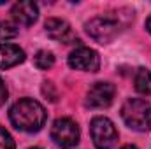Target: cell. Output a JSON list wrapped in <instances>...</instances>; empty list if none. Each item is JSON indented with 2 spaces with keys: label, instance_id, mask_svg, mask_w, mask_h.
Instances as JSON below:
<instances>
[{
  "label": "cell",
  "instance_id": "e0dca14e",
  "mask_svg": "<svg viewBox=\"0 0 151 149\" xmlns=\"http://www.w3.org/2000/svg\"><path fill=\"white\" fill-rule=\"evenodd\" d=\"M146 30H148V32L151 34V16L148 18V19H146Z\"/></svg>",
  "mask_w": 151,
  "mask_h": 149
},
{
  "label": "cell",
  "instance_id": "30bf717a",
  "mask_svg": "<svg viewBox=\"0 0 151 149\" xmlns=\"http://www.w3.org/2000/svg\"><path fill=\"white\" fill-rule=\"evenodd\" d=\"M25 62V51L16 44H0V69H11Z\"/></svg>",
  "mask_w": 151,
  "mask_h": 149
},
{
  "label": "cell",
  "instance_id": "9c48e42d",
  "mask_svg": "<svg viewBox=\"0 0 151 149\" xmlns=\"http://www.w3.org/2000/svg\"><path fill=\"white\" fill-rule=\"evenodd\" d=\"M11 14H12V19L18 23V25H25V27H30L37 21L39 18V9L34 2H16L11 9Z\"/></svg>",
  "mask_w": 151,
  "mask_h": 149
},
{
  "label": "cell",
  "instance_id": "9a60e30c",
  "mask_svg": "<svg viewBox=\"0 0 151 149\" xmlns=\"http://www.w3.org/2000/svg\"><path fill=\"white\" fill-rule=\"evenodd\" d=\"M42 93H44L46 97H49L51 102H56V98H58L56 91H53V84H51V82H44V86H42Z\"/></svg>",
  "mask_w": 151,
  "mask_h": 149
},
{
  "label": "cell",
  "instance_id": "5bb4252c",
  "mask_svg": "<svg viewBox=\"0 0 151 149\" xmlns=\"http://www.w3.org/2000/svg\"><path fill=\"white\" fill-rule=\"evenodd\" d=\"M0 149H16L14 139L11 137V133L0 126Z\"/></svg>",
  "mask_w": 151,
  "mask_h": 149
},
{
  "label": "cell",
  "instance_id": "8992f818",
  "mask_svg": "<svg viewBox=\"0 0 151 149\" xmlns=\"http://www.w3.org/2000/svg\"><path fill=\"white\" fill-rule=\"evenodd\" d=\"M69 67L83 72H97L100 69V56L95 49L77 47L69 54Z\"/></svg>",
  "mask_w": 151,
  "mask_h": 149
},
{
  "label": "cell",
  "instance_id": "d6986e66",
  "mask_svg": "<svg viewBox=\"0 0 151 149\" xmlns=\"http://www.w3.org/2000/svg\"><path fill=\"white\" fill-rule=\"evenodd\" d=\"M32 149H39V148H32Z\"/></svg>",
  "mask_w": 151,
  "mask_h": 149
},
{
  "label": "cell",
  "instance_id": "ac0fdd59",
  "mask_svg": "<svg viewBox=\"0 0 151 149\" xmlns=\"http://www.w3.org/2000/svg\"><path fill=\"white\" fill-rule=\"evenodd\" d=\"M121 149H137L135 146H132V144H128V146H123Z\"/></svg>",
  "mask_w": 151,
  "mask_h": 149
},
{
  "label": "cell",
  "instance_id": "4fadbf2b",
  "mask_svg": "<svg viewBox=\"0 0 151 149\" xmlns=\"http://www.w3.org/2000/svg\"><path fill=\"white\" fill-rule=\"evenodd\" d=\"M18 35V25L12 21L0 23V40H11Z\"/></svg>",
  "mask_w": 151,
  "mask_h": 149
},
{
  "label": "cell",
  "instance_id": "52a82bcc",
  "mask_svg": "<svg viewBox=\"0 0 151 149\" xmlns=\"http://www.w3.org/2000/svg\"><path fill=\"white\" fill-rule=\"evenodd\" d=\"M114 86L111 82H95L86 93V105L91 109H106L113 104Z\"/></svg>",
  "mask_w": 151,
  "mask_h": 149
},
{
  "label": "cell",
  "instance_id": "7c38bea8",
  "mask_svg": "<svg viewBox=\"0 0 151 149\" xmlns=\"http://www.w3.org/2000/svg\"><path fill=\"white\" fill-rule=\"evenodd\" d=\"M34 63H35V67L39 70H47V69H51L55 65V56H53L51 51L40 49L35 54V58H34Z\"/></svg>",
  "mask_w": 151,
  "mask_h": 149
},
{
  "label": "cell",
  "instance_id": "3957f363",
  "mask_svg": "<svg viewBox=\"0 0 151 149\" xmlns=\"http://www.w3.org/2000/svg\"><path fill=\"white\" fill-rule=\"evenodd\" d=\"M90 132H91V140L97 149H111L118 140V132L114 123L104 116H97L91 119Z\"/></svg>",
  "mask_w": 151,
  "mask_h": 149
},
{
  "label": "cell",
  "instance_id": "8fae6325",
  "mask_svg": "<svg viewBox=\"0 0 151 149\" xmlns=\"http://www.w3.org/2000/svg\"><path fill=\"white\" fill-rule=\"evenodd\" d=\"M135 90L141 95H151V70L148 69H139L135 74Z\"/></svg>",
  "mask_w": 151,
  "mask_h": 149
},
{
  "label": "cell",
  "instance_id": "7a4b0ae2",
  "mask_svg": "<svg viewBox=\"0 0 151 149\" xmlns=\"http://www.w3.org/2000/svg\"><path fill=\"white\" fill-rule=\"evenodd\" d=\"M125 125L135 132H148L151 128V104L142 98H128L121 107Z\"/></svg>",
  "mask_w": 151,
  "mask_h": 149
},
{
  "label": "cell",
  "instance_id": "277c9868",
  "mask_svg": "<svg viewBox=\"0 0 151 149\" xmlns=\"http://www.w3.org/2000/svg\"><path fill=\"white\" fill-rule=\"evenodd\" d=\"M86 32L93 40L107 44L119 34V21L111 16H99L86 23Z\"/></svg>",
  "mask_w": 151,
  "mask_h": 149
},
{
  "label": "cell",
  "instance_id": "5b68a950",
  "mask_svg": "<svg viewBox=\"0 0 151 149\" xmlns=\"http://www.w3.org/2000/svg\"><path fill=\"white\" fill-rule=\"evenodd\" d=\"M51 139L60 148H74L79 142V126L70 117H58L51 126Z\"/></svg>",
  "mask_w": 151,
  "mask_h": 149
},
{
  "label": "cell",
  "instance_id": "ba28073f",
  "mask_svg": "<svg viewBox=\"0 0 151 149\" xmlns=\"http://www.w3.org/2000/svg\"><path fill=\"white\" fill-rule=\"evenodd\" d=\"M46 34L49 35V39L56 40V42H63V44H74L79 42L76 37L74 30L70 28V25L63 19H58V18H49L46 19Z\"/></svg>",
  "mask_w": 151,
  "mask_h": 149
},
{
  "label": "cell",
  "instance_id": "2e32d148",
  "mask_svg": "<svg viewBox=\"0 0 151 149\" xmlns=\"http://www.w3.org/2000/svg\"><path fill=\"white\" fill-rule=\"evenodd\" d=\"M7 86H5V82L2 81V77H0V107L5 104V100H7Z\"/></svg>",
  "mask_w": 151,
  "mask_h": 149
},
{
  "label": "cell",
  "instance_id": "6da1fadb",
  "mask_svg": "<svg viewBox=\"0 0 151 149\" xmlns=\"http://www.w3.org/2000/svg\"><path fill=\"white\" fill-rule=\"evenodd\" d=\"M9 117H11V123L18 130L34 133V132H39L44 126L46 111H44V107L39 104L37 100H34V98H21L11 107Z\"/></svg>",
  "mask_w": 151,
  "mask_h": 149
}]
</instances>
